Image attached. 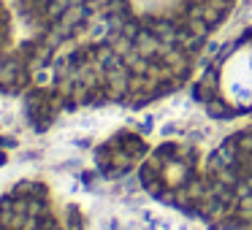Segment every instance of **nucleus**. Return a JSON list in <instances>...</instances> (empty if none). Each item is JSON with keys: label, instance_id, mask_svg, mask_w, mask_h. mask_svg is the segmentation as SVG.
<instances>
[{"label": "nucleus", "instance_id": "f257e3e1", "mask_svg": "<svg viewBox=\"0 0 252 230\" xmlns=\"http://www.w3.org/2000/svg\"><path fill=\"white\" fill-rule=\"evenodd\" d=\"M17 73H19V63L17 60H8V63L0 68V87H14Z\"/></svg>", "mask_w": 252, "mask_h": 230}, {"label": "nucleus", "instance_id": "f03ea898", "mask_svg": "<svg viewBox=\"0 0 252 230\" xmlns=\"http://www.w3.org/2000/svg\"><path fill=\"white\" fill-rule=\"evenodd\" d=\"M49 82H52V73H49V71H35L33 73V84H35V87H46Z\"/></svg>", "mask_w": 252, "mask_h": 230}, {"label": "nucleus", "instance_id": "7ed1b4c3", "mask_svg": "<svg viewBox=\"0 0 252 230\" xmlns=\"http://www.w3.org/2000/svg\"><path fill=\"white\" fill-rule=\"evenodd\" d=\"M14 146H19L17 138H6V136H0V149H14Z\"/></svg>", "mask_w": 252, "mask_h": 230}, {"label": "nucleus", "instance_id": "20e7f679", "mask_svg": "<svg viewBox=\"0 0 252 230\" xmlns=\"http://www.w3.org/2000/svg\"><path fill=\"white\" fill-rule=\"evenodd\" d=\"M6 163H8V154L0 149V168H6Z\"/></svg>", "mask_w": 252, "mask_h": 230}, {"label": "nucleus", "instance_id": "39448f33", "mask_svg": "<svg viewBox=\"0 0 252 230\" xmlns=\"http://www.w3.org/2000/svg\"><path fill=\"white\" fill-rule=\"evenodd\" d=\"M41 3H52V0H41Z\"/></svg>", "mask_w": 252, "mask_h": 230}, {"label": "nucleus", "instance_id": "423d86ee", "mask_svg": "<svg viewBox=\"0 0 252 230\" xmlns=\"http://www.w3.org/2000/svg\"><path fill=\"white\" fill-rule=\"evenodd\" d=\"M0 68H3V63H0Z\"/></svg>", "mask_w": 252, "mask_h": 230}]
</instances>
